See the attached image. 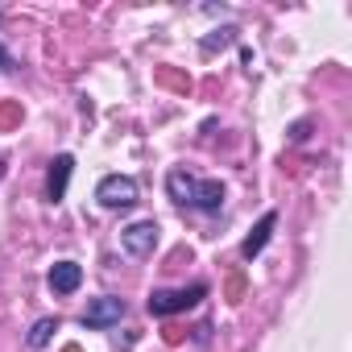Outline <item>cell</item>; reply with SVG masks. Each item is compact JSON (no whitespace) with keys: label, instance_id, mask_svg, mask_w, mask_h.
I'll use <instances>...</instances> for the list:
<instances>
[{"label":"cell","instance_id":"cell-1","mask_svg":"<svg viewBox=\"0 0 352 352\" xmlns=\"http://www.w3.org/2000/svg\"><path fill=\"white\" fill-rule=\"evenodd\" d=\"M166 191L183 208H199V212H220L224 208V183L220 179H195L187 170H170L166 174Z\"/></svg>","mask_w":352,"mask_h":352},{"label":"cell","instance_id":"cell-2","mask_svg":"<svg viewBox=\"0 0 352 352\" xmlns=\"http://www.w3.org/2000/svg\"><path fill=\"white\" fill-rule=\"evenodd\" d=\"M208 298V282H191L183 290H153L149 294V315L166 319V315H179V311H191Z\"/></svg>","mask_w":352,"mask_h":352},{"label":"cell","instance_id":"cell-3","mask_svg":"<svg viewBox=\"0 0 352 352\" xmlns=\"http://www.w3.org/2000/svg\"><path fill=\"white\" fill-rule=\"evenodd\" d=\"M96 199L108 212L133 208L137 204V179H129V174H108V179H100V187H96Z\"/></svg>","mask_w":352,"mask_h":352},{"label":"cell","instance_id":"cell-4","mask_svg":"<svg viewBox=\"0 0 352 352\" xmlns=\"http://www.w3.org/2000/svg\"><path fill=\"white\" fill-rule=\"evenodd\" d=\"M124 298H116V294H104V298H91L87 302V311H83V327H91V331H104V327H112V323H120L124 319Z\"/></svg>","mask_w":352,"mask_h":352},{"label":"cell","instance_id":"cell-5","mask_svg":"<svg viewBox=\"0 0 352 352\" xmlns=\"http://www.w3.org/2000/svg\"><path fill=\"white\" fill-rule=\"evenodd\" d=\"M120 245L129 257H149L157 249V224L153 220H137L129 228H120Z\"/></svg>","mask_w":352,"mask_h":352},{"label":"cell","instance_id":"cell-6","mask_svg":"<svg viewBox=\"0 0 352 352\" xmlns=\"http://www.w3.org/2000/svg\"><path fill=\"white\" fill-rule=\"evenodd\" d=\"M71 170H75V157H71V153H58V157L50 162V174H46V199H50V204H63V199H67Z\"/></svg>","mask_w":352,"mask_h":352},{"label":"cell","instance_id":"cell-7","mask_svg":"<svg viewBox=\"0 0 352 352\" xmlns=\"http://www.w3.org/2000/svg\"><path fill=\"white\" fill-rule=\"evenodd\" d=\"M274 228H278V212H265L261 220H257V228L245 236V245H241V257L245 261H253V257H261V249L270 245V236H274Z\"/></svg>","mask_w":352,"mask_h":352},{"label":"cell","instance_id":"cell-8","mask_svg":"<svg viewBox=\"0 0 352 352\" xmlns=\"http://www.w3.org/2000/svg\"><path fill=\"white\" fill-rule=\"evenodd\" d=\"M46 282H50V290H54V294H75V290H79V282H83V265H75V261H54Z\"/></svg>","mask_w":352,"mask_h":352},{"label":"cell","instance_id":"cell-9","mask_svg":"<svg viewBox=\"0 0 352 352\" xmlns=\"http://www.w3.org/2000/svg\"><path fill=\"white\" fill-rule=\"evenodd\" d=\"M54 331H58V319H54V315L38 319V323L30 327V348H46V344L54 340Z\"/></svg>","mask_w":352,"mask_h":352},{"label":"cell","instance_id":"cell-10","mask_svg":"<svg viewBox=\"0 0 352 352\" xmlns=\"http://www.w3.org/2000/svg\"><path fill=\"white\" fill-rule=\"evenodd\" d=\"M236 34H241L236 25H224V30H216L212 38H204V54H216V50H228V46L236 42Z\"/></svg>","mask_w":352,"mask_h":352},{"label":"cell","instance_id":"cell-11","mask_svg":"<svg viewBox=\"0 0 352 352\" xmlns=\"http://www.w3.org/2000/svg\"><path fill=\"white\" fill-rule=\"evenodd\" d=\"M157 83H166V87H174V91L191 96V79H187V75H179V71H170V67H162V71H157Z\"/></svg>","mask_w":352,"mask_h":352},{"label":"cell","instance_id":"cell-12","mask_svg":"<svg viewBox=\"0 0 352 352\" xmlns=\"http://www.w3.org/2000/svg\"><path fill=\"white\" fill-rule=\"evenodd\" d=\"M17 124H21V104H17V100L0 104V133H9V129H17Z\"/></svg>","mask_w":352,"mask_h":352},{"label":"cell","instance_id":"cell-13","mask_svg":"<svg viewBox=\"0 0 352 352\" xmlns=\"http://www.w3.org/2000/svg\"><path fill=\"white\" fill-rule=\"evenodd\" d=\"M245 298V274H232L228 278V302H241Z\"/></svg>","mask_w":352,"mask_h":352},{"label":"cell","instance_id":"cell-14","mask_svg":"<svg viewBox=\"0 0 352 352\" xmlns=\"http://www.w3.org/2000/svg\"><path fill=\"white\" fill-rule=\"evenodd\" d=\"M63 352H83V348H79V344H67V348H63Z\"/></svg>","mask_w":352,"mask_h":352},{"label":"cell","instance_id":"cell-15","mask_svg":"<svg viewBox=\"0 0 352 352\" xmlns=\"http://www.w3.org/2000/svg\"><path fill=\"white\" fill-rule=\"evenodd\" d=\"M5 58H9V54H5V46H0V67H5Z\"/></svg>","mask_w":352,"mask_h":352}]
</instances>
